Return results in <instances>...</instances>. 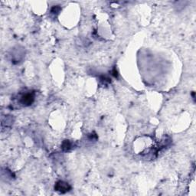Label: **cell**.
Returning a JSON list of instances; mask_svg holds the SVG:
<instances>
[{
  "label": "cell",
  "instance_id": "6da1fadb",
  "mask_svg": "<svg viewBox=\"0 0 196 196\" xmlns=\"http://www.w3.org/2000/svg\"><path fill=\"white\" fill-rule=\"evenodd\" d=\"M56 189L61 192H65L69 189V186L67 183L63 182V181H60L56 186Z\"/></svg>",
  "mask_w": 196,
  "mask_h": 196
},
{
  "label": "cell",
  "instance_id": "7a4b0ae2",
  "mask_svg": "<svg viewBox=\"0 0 196 196\" xmlns=\"http://www.w3.org/2000/svg\"><path fill=\"white\" fill-rule=\"evenodd\" d=\"M33 100H34V97L32 94L28 93V94H26V96H24L22 97L21 102L24 105H30V104H32Z\"/></svg>",
  "mask_w": 196,
  "mask_h": 196
}]
</instances>
